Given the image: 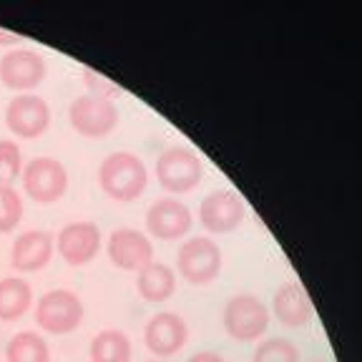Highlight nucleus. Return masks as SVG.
<instances>
[{
  "label": "nucleus",
  "instance_id": "f257e3e1",
  "mask_svg": "<svg viewBox=\"0 0 362 362\" xmlns=\"http://www.w3.org/2000/svg\"><path fill=\"white\" fill-rule=\"evenodd\" d=\"M148 174L144 161L131 151H113L98 166V187L113 202H136L146 192Z\"/></svg>",
  "mask_w": 362,
  "mask_h": 362
},
{
  "label": "nucleus",
  "instance_id": "f03ea898",
  "mask_svg": "<svg viewBox=\"0 0 362 362\" xmlns=\"http://www.w3.org/2000/svg\"><path fill=\"white\" fill-rule=\"evenodd\" d=\"M221 322H224L226 334L237 342H257L264 337L269 327V312L264 302L255 294H234L224 305Z\"/></svg>",
  "mask_w": 362,
  "mask_h": 362
},
{
  "label": "nucleus",
  "instance_id": "7ed1b4c3",
  "mask_svg": "<svg viewBox=\"0 0 362 362\" xmlns=\"http://www.w3.org/2000/svg\"><path fill=\"white\" fill-rule=\"evenodd\" d=\"M83 322V302L71 289H51L35 302V325L43 332L68 334Z\"/></svg>",
  "mask_w": 362,
  "mask_h": 362
},
{
  "label": "nucleus",
  "instance_id": "20e7f679",
  "mask_svg": "<svg viewBox=\"0 0 362 362\" xmlns=\"http://www.w3.org/2000/svg\"><path fill=\"white\" fill-rule=\"evenodd\" d=\"M204 166L199 156L187 146H171L156 158V179L161 189L171 194H187L199 187Z\"/></svg>",
  "mask_w": 362,
  "mask_h": 362
},
{
  "label": "nucleus",
  "instance_id": "39448f33",
  "mask_svg": "<svg viewBox=\"0 0 362 362\" xmlns=\"http://www.w3.org/2000/svg\"><path fill=\"white\" fill-rule=\"evenodd\" d=\"M176 267L179 274L189 284H209L221 272V249L216 242L206 237H192L181 244L176 252Z\"/></svg>",
  "mask_w": 362,
  "mask_h": 362
},
{
  "label": "nucleus",
  "instance_id": "423d86ee",
  "mask_svg": "<svg viewBox=\"0 0 362 362\" xmlns=\"http://www.w3.org/2000/svg\"><path fill=\"white\" fill-rule=\"evenodd\" d=\"M23 192L38 204H53L68 192V171L51 156H38L23 166Z\"/></svg>",
  "mask_w": 362,
  "mask_h": 362
},
{
  "label": "nucleus",
  "instance_id": "0eeeda50",
  "mask_svg": "<svg viewBox=\"0 0 362 362\" xmlns=\"http://www.w3.org/2000/svg\"><path fill=\"white\" fill-rule=\"evenodd\" d=\"M68 121L86 139H101L116 129L119 108L113 106V101L86 93V96L74 98V103L68 108Z\"/></svg>",
  "mask_w": 362,
  "mask_h": 362
},
{
  "label": "nucleus",
  "instance_id": "6e6552de",
  "mask_svg": "<svg viewBox=\"0 0 362 362\" xmlns=\"http://www.w3.org/2000/svg\"><path fill=\"white\" fill-rule=\"evenodd\" d=\"M6 126L18 139H38L51 126V108L35 93H21L8 101Z\"/></svg>",
  "mask_w": 362,
  "mask_h": 362
},
{
  "label": "nucleus",
  "instance_id": "1a4fd4ad",
  "mask_svg": "<svg viewBox=\"0 0 362 362\" xmlns=\"http://www.w3.org/2000/svg\"><path fill=\"white\" fill-rule=\"evenodd\" d=\"M48 76V63L40 53L16 48L0 58V83L13 90L38 88Z\"/></svg>",
  "mask_w": 362,
  "mask_h": 362
},
{
  "label": "nucleus",
  "instance_id": "9d476101",
  "mask_svg": "<svg viewBox=\"0 0 362 362\" xmlns=\"http://www.w3.org/2000/svg\"><path fill=\"white\" fill-rule=\"evenodd\" d=\"M199 221L211 234L234 232L244 221L242 197L232 189H219V192L206 194L202 206H199Z\"/></svg>",
  "mask_w": 362,
  "mask_h": 362
},
{
  "label": "nucleus",
  "instance_id": "9b49d317",
  "mask_svg": "<svg viewBox=\"0 0 362 362\" xmlns=\"http://www.w3.org/2000/svg\"><path fill=\"white\" fill-rule=\"evenodd\" d=\"M56 244L63 262L71 267H83L93 262L101 249V229L93 221H71L58 232Z\"/></svg>",
  "mask_w": 362,
  "mask_h": 362
},
{
  "label": "nucleus",
  "instance_id": "f8f14e48",
  "mask_svg": "<svg viewBox=\"0 0 362 362\" xmlns=\"http://www.w3.org/2000/svg\"><path fill=\"white\" fill-rule=\"evenodd\" d=\"M106 252H108V259L113 264L119 267V269L126 272H139L153 262V247L148 242V237L139 229H116V232L108 237L106 244Z\"/></svg>",
  "mask_w": 362,
  "mask_h": 362
},
{
  "label": "nucleus",
  "instance_id": "ddd939ff",
  "mask_svg": "<svg viewBox=\"0 0 362 362\" xmlns=\"http://www.w3.org/2000/svg\"><path fill=\"white\" fill-rule=\"evenodd\" d=\"M187 339L189 327L184 322V317H179L176 312H158L148 320L146 329H144V342L158 357L176 355L187 345Z\"/></svg>",
  "mask_w": 362,
  "mask_h": 362
},
{
  "label": "nucleus",
  "instance_id": "4468645a",
  "mask_svg": "<svg viewBox=\"0 0 362 362\" xmlns=\"http://www.w3.org/2000/svg\"><path fill=\"white\" fill-rule=\"evenodd\" d=\"M146 229L156 239H181L192 229V211L184 202L158 199L146 211Z\"/></svg>",
  "mask_w": 362,
  "mask_h": 362
},
{
  "label": "nucleus",
  "instance_id": "2eb2a0df",
  "mask_svg": "<svg viewBox=\"0 0 362 362\" xmlns=\"http://www.w3.org/2000/svg\"><path fill=\"white\" fill-rule=\"evenodd\" d=\"M53 242H56V239L48 232H40V229L23 232L21 237L13 242V249H11L13 267H16L18 272L43 269L53 257Z\"/></svg>",
  "mask_w": 362,
  "mask_h": 362
},
{
  "label": "nucleus",
  "instance_id": "dca6fc26",
  "mask_svg": "<svg viewBox=\"0 0 362 362\" xmlns=\"http://www.w3.org/2000/svg\"><path fill=\"white\" fill-rule=\"evenodd\" d=\"M274 315L284 327H305L315 317V307L300 282H284L274 294Z\"/></svg>",
  "mask_w": 362,
  "mask_h": 362
},
{
  "label": "nucleus",
  "instance_id": "f3484780",
  "mask_svg": "<svg viewBox=\"0 0 362 362\" xmlns=\"http://www.w3.org/2000/svg\"><path fill=\"white\" fill-rule=\"evenodd\" d=\"M136 289L146 302H164L169 300L176 289V274L164 262H148L144 269H139Z\"/></svg>",
  "mask_w": 362,
  "mask_h": 362
},
{
  "label": "nucleus",
  "instance_id": "a211bd4d",
  "mask_svg": "<svg viewBox=\"0 0 362 362\" xmlns=\"http://www.w3.org/2000/svg\"><path fill=\"white\" fill-rule=\"evenodd\" d=\"M30 305H33V289L25 279H0V320L3 322L21 320L30 310Z\"/></svg>",
  "mask_w": 362,
  "mask_h": 362
},
{
  "label": "nucleus",
  "instance_id": "6ab92c4d",
  "mask_svg": "<svg viewBox=\"0 0 362 362\" xmlns=\"http://www.w3.org/2000/svg\"><path fill=\"white\" fill-rule=\"evenodd\" d=\"M90 362H131V339L121 329H103L90 342Z\"/></svg>",
  "mask_w": 362,
  "mask_h": 362
},
{
  "label": "nucleus",
  "instance_id": "aec40b11",
  "mask_svg": "<svg viewBox=\"0 0 362 362\" xmlns=\"http://www.w3.org/2000/svg\"><path fill=\"white\" fill-rule=\"evenodd\" d=\"M8 362H51L48 342L38 332H18L6 347Z\"/></svg>",
  "mask_w": 362,
  "mask_h": 362
},
{
  "label": "nucleus",
  "instance_id": "412c9836",
  "mask_svg": "<svg viewBox=\"0 0 362 362\" xmlns=\"http://www.w3.org/2000/svg\"><path fill=\"white\" fill-rule=\"evenodd\" d=\"M255 362H300V350L289 339L272 337L257 345Z\"/></svg>",
  "mask_w": 362,
  "mask_h": 362
},
{
  "label": "nucleus",
  "instance_id": "4be33fe9",
  "mask_svg": "<svg viewBox=\"0 0 362 362\" xmlns=\"http://www.w3.org/2000/svg\"><path fill=\"white\" fill-rule=\"evenodd\" d=\"M23 219V199L13 187L0 184V234L13 232Z\"/></svg>",
  "mask_w": 362,
  "mask_h": 362
},
{
  "label": "nucleus",
  "instance_id": "5701e85b",
  "mask_svg": "<svg viewBox=\"0 0 362 362\" xmlns=\"http://www.w3.org/2000/svg\"><path fill=\"white\" fill-rule=\"evenodd\" d=\"M23 174V151L16 141L0 139V184L13 187V181Z\"/></svg>",
  "mask_w": 362,
  "mask_h": 362
},
{
  "label": "nucleus",
  "instance_id": "b1692460",
  "mask_svg": "<svg viewBox=\"0 0 362 362\" xmlns=\"http://www.w3.org/2000/svg\"><path fill=\"white\" fill-rule=\"evenodd\" d=\"M83 81H86V88L90 90V96L106 98V101L124 96V88H121V86H116L111 78H106V76L93 71V68H83Z\"/></svg>",
  "mask_w": 362,
  "mask_h": 362
},
{
  "label": "nucleus",
  "instance_id": "393cba45",
  "mask_svg": "<svg viewBox=\"0 0 362 362\" xmlns=\"http://www.w3.org/2000/svg\"><path fill=\"white\" fill-rule=\"evenodd\" d=\"M187 362H226V360L221 355H216V352H197Z\"/></svg>",
  "mask_w": 362,
  "mask_h": 362
},
{
  "label": "nucleus",
  "instance_id": "a878e982",
  "mask_svg": "<svg viewBox=\"0 0 362 362\" xmlns=\"http://www.w3.org/2000/svg\"><path fill=\"white\" fill-rule=\"evenodd\" d=\"M21 40H25L21 33H13V30L0 28V45H16V43H21Z\"/></svg>",
  "mask_w": 362,
  "mask_h": 362
},
{
  "label": "nucleus",
  "instance_id": "bb28decb",
  "mask_svg": "<svg viewBox=\"0 0 362 362\" xmlns=\"http://www.w3.org/2000/svg\"><path fill=\"white\" fill-rule=\"evenodd\" d=\"M312 362H325V360H312Z\"/></svg>",
  "mask_w": 362,
  "mask_h": 362
}]
</instances>
